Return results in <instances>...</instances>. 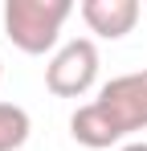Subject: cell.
<instances>
[{"instance_id":"obj_1","label":"cell","mask_w":147,"mask_h":151,"mask_svg":"<svg viewBox=\"0 0 147 151\" xmlns=\"http://www.w3.org/2000/svg\"><path fill=\"white\" fill-rule=\"evenodd\" d=\"M70 0H4V33L21 53H49L70 21Z\"/></svg>"},{"instance_id":"obj_2","label":"cell","mask_w":147,"mask_h":151,"mask_svg":"<svg viewBox=\"0 0 147 151\" xmlns=\"http://www.w3.org/2000/svg\"><path fill=\"white\" fill-rule=\"evenodd\" d=\"M98 45L90 37H74L53 53V61L45 65V86L57 98H82L86 90H94L98 82Z\"/></svg>"},{"instance_id":"obj_3","label":"cell","mask_w":147,"mask_h":151,"mask_svg":"<svg viewBox=\"0 0 147 151\" xmlns=\"http://www.w3.org/2000/svg\"><path fill=\"white\" fill-rule=\"evenodd\" d=\"M94 102L102 106V114L110 119V127L119 131L122 139H127L131 131H143L147 127V70L110 78V82L98 90Z\"/></svg>"},{"instance_id":"obj_4","label":"cell","mask_w":147,"mask_h":151,"mask_svg":"<svg viewBox=\"0 0 147 151\" xmlns=\"http://www.w3.org/2000/svg\"><path fill=\"white\" fill-rule=\"evenodd\" d=\"M78 12L90 33H98L102 41H119L139 21V0H82Z\"/></svg>"},{"instance_id":"obj_5","label":"cell","mask_w":147,"mask_h":151,"mask_svg":"<svg viewBox=\"0 0 147 151\" xmlns=\"http://www.w3.org/2000/svg\"><path fill=\"white\" fill-rule=\"evenodd\" d=\"M29 110L17 102H0V151H21L29 143Z\"/></svg>"},{"instance_id":"obj_6","label":"cell","mask_w":147,"mask_h":151,"mask_svg":"<svg viewBox=\"0 0 147 151\" xmlns=\"http://www.w3.org/2000/svg\"><path fill=\"white\" fill-rule=\"evenodd\" d=\"M119 151H147V143H127V147H119Z\"/></svg>"},{"instance_id":"obj_7","label":"cell","mask_w":147,"mask_h":151,"mask_svg":"<svg viewBox=\"0 0 147 151\" xmlns=\"http://www.w3.org/2000/svg\"><path fill=\"white\" fill-rule=\"evenodd\" d=\"M0 78H4V65H0Z\"/></svg>"}]
</instances>
